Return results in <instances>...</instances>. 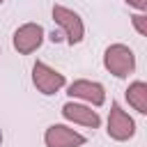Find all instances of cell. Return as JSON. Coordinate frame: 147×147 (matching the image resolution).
I'll return each instance as SVG.
<instances>
[{
  "instance_id": "1",
  "label": "cell",
  "mask_w": 147,
  "mask_h": 147,
  "mask_svg": "<svg viewBox=\"0 0 147 147\" xmlns=\"http://www.w3.org/2000/svg\"><path fill=\"white\" fill-rule=\"evenodd\" d=\"M103 67L117 76V78H126L129 74H133L136 69V55L126 44H113L106 48L103 53Z\"/></svg>"
},
{
  "instance_id": "2",
  "label": "cell",
  "mask_w": 147,
  "mask_h": 147,
  "mask_svg": "<svg viewBox=\"0 0 147 147\" xmlns=\"http://www.w3.org/2000/svg\"><path fill=\"white\" fill-rule=\"evenodd\" d=\"M53 21H55V23L60 25V30L64 32L69 46L83 41V37H85V25H83V18H80L74 9H69V7H64V5H53Z\"/></svg>"
},
{
  "instance_id": "3",
  "label": "cell",
  "mask_w": 147,
  "mask_h": 147,
  "mask_svg": "<svg viewBox=\"0 0 147 147\" xmlns=\"http://www.w3.org/2000/svg\"><path fill=\"white\" fill-rule=\"evenodd\" d=\"M32 83H34V87H37L41 94L51 96V94L60 92V90L67 85V78H64V74L55 71V69L48 67L46 62H39V60H37L34 67H32Z\"/></svg>"
},
{
  "instance_id": "4",
  "label": "cell",
  "mask_w": 147,
  "mask_h": 147,
  "mask_svg": "<svg viewBox=\"0 0 147 147\" xmlns=\"http://www.w3.org/2000/svg\"><path fill=\"white\" fill-rule=\"evenodd\" d=\"M106 131H108V136H110L113 140L124 142V140H129V138L136 136V122H133V117H131L126 110H122L119 103H113V106H110L108 129H106Z\"/></svg>"
},
{
  "instance_id": "5",
  "label": "cell",
  "mask_w": 147,
  "mask_h": 147,
  "mask_svg": "<svg viewBox=\"0 0 147 147\" xmlns=\"http://www.w3.org/2000/svg\"><path fill=\"white\" fill-rule=\"evenodd\" d=\"M41 41H44V28H41L39 23H25V25H21V28L14 32V37H11V44H14V48H16L21 55L34 53V51L41 46Z\"/></svg>"
},
{
  "instance_id": "6",
  "label": "cell",
  "mask_w": 147,
  "mask_h": 147,
  "mask_svg": "<svg viewBox=\"0 0 147 147\" xmlns=\"http://www.w3.org/2000/svg\"><path fill=\"white\" fill-rule=\"evenodd\" d=\"M69 96L74 99H80V101H87L90 106H103L106 101V90L101 83L96 80H87V78H80V80H74L69 85Z\"/></svg>"
},
{
  "instance_id": "7",
  "label": "cell",
  "mask_w": 147,
  "mask_h": 147,
  "mask_svg": "<svg viewBox=\"0 0 147 147\" xmlns=\"http://www.w3.org/2000/svg\"><path fill=\"white\" fill-rule=\"evenodd\" d=\"M44 142L46 147H80L85 145V136L64 124H51L44 133Z\"/></svg>"
},
{
  "instance_id": "8",
  "label": "cell",
  "mask_w": 147,
  "mask_h": 147,
  "mask_svg": "<svg viewBox=\"0 0 147 147\" xmlns=\"http://www.w3.org/2000/svg\"><path fill=\"white\" fill-rule=\"evenodd\" d=\"M62 117L74 122V124H80V126H87V129H96L101 124V117L96 110H92L90 106H83V103H76V101H67L62 106Z\"/></svg>"
},
{
  "instance_id": "9",
  "label": "cell",
  "mask_w": 147,
  "mask_h": 147,
  "mask_svg": "<svg viewBox=\"0 0 147 147\" xmlns=\"http://www.w3.org/2000/svg\"><path fill=\"white\" fill-rule=\"evenodd\" d=\"M126 101L140 113L145 115L147 113V83L145 80H136L126 87Z\"/></svg>"
},
{
  "instance_id": "10",
  "label": "cell",
  "mask_w": 147,
  "mask_h": 147,
  "mask_svg": "<svg viewBox=\"0 0 147 147\" xmlns=\"http://www.w3.org/2000/svg\"><path fill=\"white\" fill-rule=\"evenodd\" d=\"M131 21H133V28L138 30V34L147 37V16L145 14H136V16H131Z\"/></svg>"
},
{
  "instance_id": "11",
  "label": "cell",
  "mask_w": 147,
  "mask_h": 147,
  "mask_svg": "<svg viewBox=\"0 0 147 147\" xmlns=\"http://www.w3.org/2000/svg\"><path fill=\"white\" fill-rule=\"evenodd\" d=\"M126 5H131V7H136L138 11H145L147 9V0H124Z\"/></svg>"
},
{
  "instance_id": "12",
  "label": "cell",
  "mask_w": 147,
  "mask_h": 147,
  "mask_svg": "<svg viewBox=\"0 0 147 147\" xmlns=\"http://www.w3.org/2000/svg\"><path fill=\"white\" fill-rule=\"evenodd\" d=\"M0 145H2V129H0Z\"/></svg>"
},
{
  "instance_id": "13",
  "label": "cell",
  "mask_w": 147,
  "mask_h": 147,
  "mask_svg": "<svg viewBox=\"0 0 147 147\" xmlns=\"http://www.w3.org/2000/svg\"><path fill=\"white\" fill-rule=\"evenodd\" d=\"M0 5H2V0H0Z\"/></svg>"
},
{
  "instance_id": "14",
  "label": "cell",
  "mask_w": 147,
  "mask_h": 147,
  "mask_svg": "<svg viewBox=\"0 0 147 147\" xmlns=\"http://www.w3.org/2000/svg\"><path fill=\"white\" fill-rule=\"evenodd\" d=\"M0 53H2V51H0Z\"/></svg>"
}]
</instances>
